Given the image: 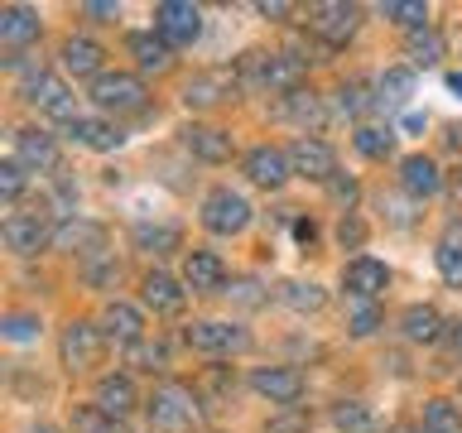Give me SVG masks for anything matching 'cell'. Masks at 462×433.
<instances>
[{
  "instance_id": "obj_40",
  "label": "cell",
  "mask_w": 462,
  "mask_h": 433,
  "mask_svg": "<svg viewBox=\"0 0 462 433\" xmlns=\"http://www.w3.org/2000/svg\"><path fill=\"white\" fill-rule=\"evenodd\" d=\"M24 164H20V159H5V164H0V198H5V202H14V198H20L24 193Z\"/></svg>"
},
{
  "instance_id": "obj_7",
  "label": "cell",
  "mask_w": 462,
  "mask_h": 433,
  "mask_svg": "<svg viewBox=\"0 0 462 433\" xmlns=\"http://www.w3.org/2000/svg\"><path fill=\"white\" fill-rule=\"evenodd\" d=\"M356 24H361V10L346 5V0H328V5H313L309 10V29L323 43H346V39L356 34Z\"/></svg>"
},
{
  "instance_id": "obj_31",
  "label": "cell",
  "mask_w": 462,
  "mask_h": 433,
  "mask_svg": "<svg viewBox=\"0 0 462 433\" xmlns=\"http://www.w3.org/2000/svg\"><path fill=\"white\" fill-rule=\"evenodd\" d=\"M433 260H439V274H443V280L462 289V231H457V226L448 231L443 241H439V251H433Z\"/></svg>"
},
{
  "instance_id": "obj_24",
  "label": "cell",
  "mask_w": 462,
  "mask_h": 433,
  "mask_svg": "<svg viewBox=\"0 0 462 433\" xmlns=\"http://www.w3.org/2000/svg\"><path fill=\"white\" fill-rule=\"evenodd\" d=\"M260 87L284 92V97L303 92V58H294V53H270V58H265V82H260Z\"/></svg>"
},
{
  "instance_id": "obj_12",
  "label": "cell",
  "mask_w": 462,
  "mask_h": 433,
  "mask_svg": "<svg viewBox=\"0 0 462 433\" xmlns=\"http://www.w3.org/2000/svg\"><path fill=\"white\" fill-rule=\"evenodd\" d=\"M53 245L68 255H101L106 251V226L101 222H87V216H72L53 231Z\"/></svg>"
},
{
  "instance_id": "obj_32",
  "label": "cell",
  "mask_w": 462,
  "mask_h": 433,
  "mask_svg": "<svg viewBox=\"0 0 462 433\" xmlns=\"http://www.w3.org/2000/svg\"><path fill=\"white\" fill-rule=\"evenodd\" d=\"M332 424H337V433H375V419L361 400H342L332 410Z\"/></svg>"
},
{
  "instance_id": "obj_27",
  "label": "cell",
  "mask_w": 462,
  "mask_h": 433,
  "mask_svg": "<svg viewBox=\"0 0 462 433\" xmlns=\"http://www.w3.org/2000/svg\"><path fill=\"white\" fill-rule=\"evenodd\" d=\"M400 327L410 342H439L443 337V318H439V309H429V303H410V309L400 313Z\"/></svg>"
},
{
  "instance_id": "obj_28",
  "label": "cell",
  "mask_w": 462,
  "mask_h": 433,
  "mask_svg": "<svg viewBox=\"0 0 462 433\" xmlns=\"http://www.w3.org/2000/svg\"><path fill=\"white\" fill-rule=\"evenodd\" d=\"M72 135H78V144H87V150L106 154V150H121V130H116L111 121H92V115H82V121H72Z\"/></svg>"
},
{
  "instance_id": "obj_1",
  "label": "cell",
  "mask_w": 462,
  "mask_h": 433,
  "mask_svg": "<svg viewBox=\"0 0 462 433\" xmlns=\"http://www.w3.org/2000/svg\"><path fill=\"white\" fill-rule=\"evenodd\" d=\"M144 404H150V424L159 433H193V424L202 419V404H198V395L183 381L154 385V395L144 400Z\"/></svg>"
},
{
  "instance_id": "obj_25",
  "label": "cell",
  "mask_w": 462,
  "mask_h": 433,
  "mask_svg": "<svg viewBox=\"0 0 462 433\" xmlns=\"http://www.w3.org/2000/svg\"><path fill=\"white\" fill-rule=\"evenodd\" d=\"M144 303H150L154 313H183V303H188V294L179 289V280H169L164 270H150L144 274Z\"/></svg>"
},
{
  "instance_id": "obj_14",
  "label": "cell",
  "mask_w": 462,
  "mask_h": 433,
  "mask_svg": "<svg viewBox=\"0 0 462 433\" xmlns=\"http://www.w3.org/2000/svg\"><path fill=\"white\" fill-rule=\"evenodd\" d=\"M0 236H5V245L14 255H39L43 245H49V226L39 222V216H24V212H10L5 226H0Z\"/></svg>"
},
{
  "instance_id": "obj_11",
  "label": "cell",
  "mask_w": 462,
  "mask_h": 433,
  "mask_svg": "<svg viewBox=\"0 0 462 433\" xmlns=\"http://www.w3.org/2000/svg\"><path fill=\"white\" fill-rule=\"evenodd\" d=\"M154 29H159V39H169V43H193L202 34V14H198V5L164 0V5L154 10Z\"/></svg>"
},
{
  "instance_id": "obj_13",
  "label": "cell",
  "mask_w": 462,
  "mask_h": 433,
  "mask_svg": "<svg viewBox=\"0 0 462 433\" xmlns=\"http://www.w3.org/2000/svg\"><path fill=\"white\" fill-rule=\"evenodd\" d=\"M385 284H390V270L381 265V260H371V255H356L352 265L342 270V289L352 299H361V303H371Z\"/></svg>"
},
{
  "instance_id": "obj_26",
  "label": "cell",
  "mask_w": 462,
  "mask_h": 433,
  "mask_svg": "<svg viewBox=\"0 0 462 433\" xmlns=\"http://www.w3.org/2000/svg\"><path fill=\"white\" fill-rule=\"evenodd\" d=\"M183 144L193 150L198 159H208V164H222V159H231V135L217 125H188L183 130Z\"/></svg>"
},
{
  "instance_id": "obj_42",
  "label": "cell",
  "mask_w": 462,
  "mask_h": 433,
  "mask_svg": "<svg viewBox=\"0 0 462 433\" xmlns=\"http://www.w3.org/2000/svg\"><path fill=\"white\" fill-rule=\"evenodd\" d=\"M78 433H125L121 419H106L101 410H82L78 414Z\"/></svg>"
},
{
  "instance_id": "obj_6",
  "label": "cell",
  "mask_w": 462,
  "mask_h": 433,
  "mask_svg": "<svg viewBox=\"0 0 462 433\" xmlns=\"http://www.w3.org/2000/svg\"><path fill=\"white\" fill-rule=\"evenodd\" d=\"M24 97L34 101L43 115H53V121H72V115H78V101H72L68 82H63V78H53V72H43V68L34 72V78H29Z\"/></svg>"
},
{
  "instance_id": "obj_51",
  "label": "cell",
  "mask_w": 462,
  "mask_h": 433,
  "mask_svg": "<svg viewBox=\"0 0 462 433\" xmlns=\"http://www.w3.org/2000/svg\"><path fill=\"white\" fill-rule=\"evenodd\" d=\"M260 14H265V20H284L289 5H284V0H274V5H270V0H265V5H260Z\"/></svg>"
},
{
  "instance_id": "obj_18",
  "label": "cell",
  "mask_w": 462,
  "mask_h": 433,
  "mask_svg": "<svg viewBox=\"0 0 462 433\" xmlns=\"http://www.w3.org/2000/svg\"><path fill=\"white\" fill-rule=\"evenodd\" d=\"M135 404H140V395H135V385H130V375H101L97 381V410L106 419H125Z\"/></svg>"
},
{
  "instance_id": "obj_20",
  "label": "cell",
  "mask_w": 462,
  "mask_h": 433,
  "mask_svg": "<svg viewBox=\"0 0 462 433\" xmlns=\"http://www.w3.org/2000/svg\"><path fill=\"white\" fill-rule=\"evenodd\" d=\"M39 39V10H29V5H5L0 10V43L14 53V49H24V43H34Z\"/></svg>"
},
{
  "instance_id": "obj_30",
  "label": "cell",
  "mask_w": 462,
  "mask_h": 433,
  "mask_svg": "<svg viewBox=\"0 0 462 433\" xmlns=\"http://www.w3.org/2000/svg\"><path fill=\"white\" fill-rule=\"evenodd\" d=\"M404 53L414 58V68L439 63V58H443V34H439L433 24H424V29H410V39H404Z\"/></svg>"
},
{
  "instance_id": "obj_45",
  "label": "cell",
  "mask_w": 462,
  "mask_h": 433,
  "mask_svg": "<svg viewBox=\"0 0 462 433\" xmlns=\"http://www.w3.org/2000/svg\"><path fill=\"white\" fill-rule=\"evenodd\" d=\"M361 236H366V226H361L356 216H342V226H337V241H342V245H361Z\"/></svg>"
},
{
  "instance_id": "obj_23",
  "label": "cell",
  "mask_w": 462,
  "mask_h": 433,
  "mask_svg": "<svg viewBox=\"0 0 462 433\" xmlns=\"http://www.w3.org/2000/svg\"><path fill=\"white\" fill-rule=\"evenodd\" d=\"M14 159H20L24 169H53L58 164V144H53V135H43V130H20L14 135Z\"/></svg>"
},
{
  "instance_id": "obj_19",
  "label": "cell",
  "mask_w": 462,
  "mask_h": 433,
  "mask_svg": "<svg viewBox=\"0 0 462 433\" xmlns=\"http://www.w3.org/2000/svg\"><path fill=\"white\" fill-rule=\"evenodd\" d=\"M280 115H284V121H294V125L303 130V135H318V130L328 125V106H323V97H313L309 87H303V92H294V97H284Z\"/></svg>"
},
{
  "instance_id": "obj_2",
  "label": "cell",
  "mask_w": 462,
  "mask_h": 433,
  "mask_svg": "<svg viewBox=\"0 0 462 433\" xmlns=\"http://www.w3.org/2000/svg\"><path fill=\"white\" fill-rule=\"evenodd\" d=\"M92 101H97L101 111L135 115V111H144L150 92H144V82L135 78V72H101V78L92 82Z\"/></svg>"
},
{
  "instance_id": "obj_50",
  "label": "cell",
  "mask_w": 462,
  "mask_h": 433,
  "mask_svg": "<svg viewBox=\"0 0 462 433\" xmlns=\"http://www.w3.org/2000/svg\"><path fill=\"white\" fill-rule=\"evenodd\" d=\"M92 20H116V5H101V0H92V5H82Z\"/></svg>"
},
{
  "instance_id": "obj_35",
  "label": "cell",
  "mask_w": 462,
  "mask_h": 433,
  "mask_svg": "<svg viewBox=\"0 0 462 433\" xmlns=\"http://www.w3.org/2000/svg\"><path fill=\"white\" fill-rule=\"evenodd\" d=\"M381 14H390V20L410 24V29H424L429 24V5H419V0H385Z\"/></svg>"
},
{
  "instance_id": "obj_38",
  "label": "cell",
  "mask_w": 462,
  "mask_h": 433,
  "mask_svg": "<svg viewBox=\"0 0 462 433\" xmlns=\"http://www.w3.org/2000/svg\"><path fill=\"white\" fill-rule=\"evenodd\" d=\"M135 241L140 245H154V251L159 255H164V251H179V226H135Z\"/></svg>"
},
{
  "instance_id": "obj_22",
  "label": "cell",
  "mask_w": 462,
  "mask_h": 433,
  "mask_svg": "<svg viewBox=\"0 0 462 433\" xmlns=\"http://www.w3.org/2000/svg\"><path fill=\"white\" fill-rule=\"evenodd\" d=\"M101 63H106V49H101L97 39H78L72 34L68 43H63V68L72 72V78H101Z\"/></svg>"
},
{
  "instance_id": "obj_15",
  "label": "cell",
  "mask_w": 462,
  "mask_h": 433,
  "mask_svg": "<svg viewBox=\"0 0 462 433\" xmlns=\"http://www.w3.org/2000/svg\"><path fill=\"white\" fill-rule=\"evenodd\" d=\"M101 332H106L111 342H121V346H135L144 337V313L135 309V303L111 299L106 309H101Z\"/></svg>"
},
{
  "instance_id": "obj_37",
  "label": "cell",
  "mask_w": 462,
  "mask_h": 433,
  "mask_svg": "<svg viewBox=\"0 0 462 433\" xmlns=\"http://www.w3.org/2000/svg\"><path fill=\"white\" fill-rule=\"evenodd\" d=\"M375 92H381V101H404V97L414 92V72H410V68H390Z\"/></svg>"
},
{
  "instance_id": "obj_36",
  "label": "cell",
  "mask_w": 462,
  "mask_h": 433,
  "mask_svg": "<svg viewBox=\"0 0 462 433\" xmlns=\"http://www.w3.org/2000/svg\"><path fill=\"white\" fill-rule=\"evenodd\" d=\"M337 106H342V115H366L371 111V92H366V82H342L337 87Z\"/></svg>"
},
{
  "instance_id": "obj_29",
  "label": "cell",
  "mask_w": 462,
  "mask_h": 433,
  "mask_svg": "<svg viewBox=\"0 0 462 433\" xmlns=\"http://www.w3.org/2000/svg\"><path fill=\"white\" fill-rule=\"evenodd\" d=\"M130 53H135V63L144 72H164L173 63V53H169V39H159V34H130Z\"/></svg>"
},
{
  "instance_id": "obj_16",
  "label": "cell",
  "mask_w": 462,
  "mask_h": 433,
  "mask_svg": "<svg viewBox=\"0 0 462 433\" xmlns=\"http://www.w3.org/2000/svg\"><path fill=\"white\" fill-rule=\"evenodd\" d=\"M183 284L198 289V294H212V289H222V284H226L222 255H217V251H188V260H183Z\"/></svg>"
},
{
  "instance_id": "obj_49",
  "label": "cell",
  "mask_w": 462,
  "mask_h": 433,
  "mask_svg": "<svg viewBox=\"0 0 462 433\" xmlns=\"http://www.w3.org/2000/svg\"><path fill=\"white\" fill-rule=\"evenodd\" d=\"M255 289H260L255 280H241V284H236V299H241V303H260V294H255Z\"/></svg>"
},
{
  "instance_id": "obj_17",
  "label": "cell",
  "mask_w": 462,
  "mask_h": 433,
  "mask_svg": "<svg viewBox=\"0 0 462 433\" xmlns=\"http://www.w3.org/2000/svg\"><path fill=\"white\" fill-rule=\"evenodd\" d=\"M400 188L410 198H433L443 188V173H439V164H433L429 154H410L400 164Z\"/></svg>"
},
{
  "instance_id": "obj_41",
  "label": "cell",
  "mask_w": 462,
  "mask_h": 433,
  "mask_svg": "<svg viewBox=\"0 0 462 433\" xmlns=\"http://www.w3.org/2000/svg\"><path fill=\"white\" fill-rule=\"evenodd\" d=\"M346 327H352V337H371V332L381 327V309H375V303H356V313L346 318Z\"/></svg>"
},
{
  "instance_id": "obj_54",
  "label": "cell",
  "mask_w": 462,
  "mask_h": 433,
  "mask_svg": "<svg viewBox=\"0 0 462 433\" xmlns=\"http://www.w3.org/2000/svg\"><path fill=\"white\" fill-rule=\"evenodd\" d=\"M24 433H58V428H49V424H34V428H24Z\"/></svg>"
},
{
  "instance_id": "obj_3",
  "label": "cell",
  "mask_w": 462,
  "mask_h": 433,
  "mask_svg": "<svg viewBox=\"0 0 462 433\" xmlns=\"http://www.w3.org/2000/svg\"><path fill=\"white\" fill-rule=\"evenodd\" d=\"M202 226H208L212 236H236V231L251 226V202L241 193H231V188H212V193L202 198Z\"/></svg>"
},
{
  "instance_id": "obj_47",
  "label": "cell",
  "mask_w": 462,
  "mask_h": 433,
  "mask_svg": "<svg viewBox=\"0 0 462 433\" xmlns=\"http://www.w3.org/2000/svg\"><path fill=\"white\" fill-rule=\"evenodd\" d=\"M328 188H332V198H337L342 207H352V202H356V183L352 179H332Z\"/></svg>"
},
{
  "instance_id": "obj_48",
  "label": "cell",
  "mask_w": 462,
  "mask_h": 433,
  "mask_svg": "<svg viewBox=\"0 0 462 433\" xmlns=\"http://www.w3.org/2000/svg\"><path fill=\"white\" fill-rule=\"evenodd\" d=\"M309 428V419L294 414V419H270V433H303Z\"/></svg>"
},
{
  "instance_id": "obj_53",
  "label": "cell",
  "mask_w": 462,
  "mask_h": 433,
  "mask_svg": "<svg viewBox=\"0 0 462 433\" xmlns=\"http://www.w3.org/2000/svg\"><path fill=\"white\" fill-rule=\"evenodd\" d=\"M448 87H453V92H462V72H453V78H448Z\"/></svg>"
},
{
  "instance_id": "obj_34",
  "label": "cell",
  "mask_w": 462,
  "mask_h": 433,
  "mask_svg": "<svg viewBox=\"0 0 462 433\" xmlns=\"http://www.w3.org/2000/svg\"><path fill=\"white\" fill-rule=\"evenodd\" d=\"M280 299L289 303V309H299V313H318V309H323V289H318V284H280Z\"/></svg>"
},
{
  "instance_id": "obj_5",
  "label": "cell",
  "mask_w": 462,
  "mask_h": 433,
  "mask_svg": "<svg viewBox=\"0 0 462 433\" xmlns=\"http://www.w3.org/2000/svg\"><path fill=\"white\" fill-rule=\"evenodd\" d=\"M188 346H193V352H208V356H231V352H245V346H251V332L236 327V323L208 318V323L188 327Z\"/></svg>"
},
{
  "instance_id": "obj_52",
  "label": "cell",
  "mask_w": 462,
  "mask_h": 433,
  "mask_svg": "<svg viewBox=\"0 0 462 433\" xmlns=\"http://www.w3.org/2000/svg\"><path fill=\"white\" fill-rule=\"evenodd\" d=\"M448 188H453V198L462 202V169H453V179H448Z\"/></svg>"
},
{
  "instance_id": "obj_44",
  "label": "cell",
  "mask_w": 462,
  "mask_h": 433,
  "mask_svg": "<svg viewBox=\"0 0 462 433\" xmlns=\"http://www.w3.org/2000/svg\"><path fill=\"white\" fill-rule=\"evenodd\" d=\"M125 352H130V361H135V366H144V371L164 366V346H144V342H135V346H125Z\"/></svg>"
},
{
  "instance_id": "obj_10",
  "label": "cell",
  "mask_w": 462,
  "mask_h": 433,
  "mask_svg": "<svg viewBox=\"0 0 462 433\" xmlns=\"http://www.w3.org/2000/svg\"><path fill=\"white\" fill-rule=\"evenodd\" d=\"M251 390L255 395H265L270 404H299L303 400V375L299 371H289V366H260L251 371Z\"/></svg>"
},
{
  "instance_id": "obj_21",
  "label": "cell",
  "mask_w": 462,
  "mask_h": 433,
  "mask_svg": "<svg viewBox=\"0 0 462 433\" xmlns=\"http://www.w3.org/2000/svg\"><path fill=\"white\" fill-rule=\"evenodd\" d=\"M236 72H226V68H217V72H198L193 82L183 87V101L188 106H212V101H222V97H231L236 92Z\"/></svg>"
},
{
  "instance_id": "obj_43",
  "label": "cell",
  "mask_w": 462,
  "mask_h": 433,
  "mask_svg": "<svg viewBox=\"0 0 462 433\" xmlns=\"http://www.w3.org/2000/svg\"><path fill=\"white\" fill-rule=\"evenodd\" d=\"M34 327H39V323H34L29 313H10V318H5V337H10V342H29V337H34Z\"/></svg>"
},
{
  "instance_id": "obj_4",
  "label": "cell",
  "mask_w": 462,
  "mask_h": 433,
  "mask_svg": "<svg viewBox=\"0 0 462 433\" xmlns=\"http://www.w3.org/2000/svg\"><path fill=\"white\" fill-rule=\"evenodd\" d=\"M101 352H106V332L92 327V323H68L63 337H58V356H63L68 371H92L101 366Z\"/></svg>"
},
{
  "instance_id": "obj_8",
  "label": "cell",
  "mask_w": 462,
  "mask_h": 433,
  "mask_svg": "<svg viewBox=\"0 0 462 433\" xmlns=\"http://www.w3.org/2000/svg\"><path fill=\"white\" fill-rule=\"evenodd\" d=\"M289 164H294V173H303V179H318V183H332V179H337V154H332V144L313 140V135H299L294 144H289Z\"/></svg>"
},
{
  "instance_id": "obj_9",
  "label": "cell",
  "mask_w": 462,
  "mask_h": 433,
  "mask_svg": "<svg viewBox=\"0 0 462 433\" xmlns=\"http://www.w3.org/2000/svg\"><path fill=\"white\" fill-rule=\"evenodd\" d=\"M289 173H294V164H289V150H280V144H255L245 154V179L255 188H284Z\"/></svg>"
},
{
  "instance_id": "obj_46",
  "label": "cell",
  "mask_w": 462,
  "mask_h": 433,
  "mask_svg": "<svg viewBox=\"0 0 462 433\" xmlns=\"http://www.w3.org/2000/svg\"><path fill=\"white\" fill-rule=\"evenodd\" d=\"M116 274H121V265H116V260H101V265H87V280H92V284H111Z\"/></svg>"
},
{
  "instance_id": "obj_33",
  "label": "cell",
  "mask_w": 462,
  "mask_h": 433,
  "mask_svg": "<svg viewBox=\"0 0 462 433\" xmlns=\"http://www.w3.org/2000/svg\"><path fill=\"white\" fill-rule=\"evenodd\" d=\"M424 433H462V414L453 400H429L424 404Z\"/></svg>"
},
{
  "instance_id": "obj_39",
  "label": "cell",
  "mask_w": 462,
  "mask_h": 433,
  "mask_svg": "<svg viewBox=\"0 0 462 433\" xmlns=\"http://www.w3.org/2000/svg\"><path fill=\"white\" fill-rule=\"evenodd\" d=\"M390 144H395V140H390V130H375V125H361L356 130V150L366 154V159H385Z\"/></svg>"
}]
</instances>
